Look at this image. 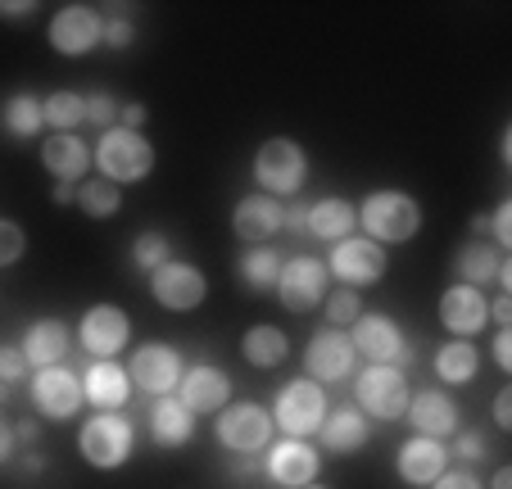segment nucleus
<instances>
[{
    "label": "nucleus",
    "instance_id": "obj_1",
    "mask_svg": "<svg viewBox=\"0 0 512 489\" xmlns=\"http://www.w3.org/2000/svg\"><path fill=\"white\" fill-rule=\"evenodd\" d=\"M91 163L100 168V177L114 186H136L155 173V145L145 132H127V127H109L100 132Z\"/></svg>",
    "mask_w": 512,
    "mask_h": 489
},
{
    "label": "nucleus",
    "instance_id": "obj_2",
    "mask_svg": "<svg viewBox=\"0 0 512 489\" xmlns=\"http://www.w3.org/2000/svg\"><path fill=\"white\" fill-rule=\"evenodd\" d=\"M358 227L363 236L377 245H408L422 231V204L408 191H372L368 200L358 204Z\"/></svg>",
    "mask_w": 512,
    "mask_h": 489
},
{
    "label": "nucleus",
    "instance_id": "obj_3",
    "mask_svg": "<svg viewBox=\"0 0 512 489\" xmlns=\"http://www.w3.org/2000/svg\"><path fill=\"white\" fill-rule=\"evenodd\" d=\"M272 426H277L286 440H313V435L322 431V422H327V390H322L318 381H309V376H300V381H286L277 390V399H272Z\"/></svg>",
    "mask_w": 512,
    "mask_h": 489
},
{
    "label": "nucleus",
    "instance_id": "obj_4",
    "mask_svg": "<svg viewBox=\"0 0 512 489\" xmlns=\"http://www.w3.org/2000/svg\"><path fill=\"white\" fill-rule=\"evenodd\" d=\"M254 182H259V191L272 195V200L300 195L304 182H309V154H304V145L290 141V136L263 141L259 154H254Z\"/></svg>",
    "mask_w": 512,
    "mask_h": 489
},
{
    "label": "nucleus",
    "instance_id": "obj_5",
    "mask_svg": "<svg viewBox=\"0 0 512 489\" xmlns=\"http://www.w3.org/2000/svg\"><path fill=\"white\" fill-rule=\"evenodd\" d=\"M78 453L87 467L96 471H118L132 462L136 453V426L123 413H96L78 426Z\"/></svg>",
    "mask_w": 512,
    "mask_h": 489
},
{
    "label": "nucleus",
    "instance_id": "obj_6",
    "mask_svg": "<svg viewBox=\"0 0 512 489\" xmlns=\"http://www.w3.org/2000/svg\"><path fill=\"white\" fill-rule=\"evenodd\" d=\"M413 399V385H408L404 367H386V363H368L363 372H354V408L363 417H377V422H399Z\"/></svg>",
    "mask_w": 512,
    "mask_h": 489
},
{
    "label": "nucleus",
    "instance_id": "obj_7",
    "mask_svg": "<svg viewBox=\"0 0 512 489\" xmlns=\"http://www.w3.org/2000/svg\"><path fill=\"white\" fill-rule=\"evenodd\" d=\"M213 431H218V444H223L227 453H236V458H259V453L272 444L277 426H272V413L263 403L236 399L218 413V426H213Z\"/></svg>",
    "mask_w": 512,
    "mask_h": 489
},
{
    "label": "nucleus",
    "instance_id": "obj_8",
    "mask_svg": "<svg viewBox=\"0 0 512 489\" xmlns=\"http://www.w3.org/2000/svg\"><path fill=\"white\" fill-rule=\"evenodd\" d=\"M322 263H327V272L340 281V286L368 290L386 277L390 254H386V245H377V240H368V236H345L331 245V254Z\"/></svg>",
    "mask_w": 512,
    "mask_h": 489
},
{
    "label": "nucleus",
    "instance_id": "obj_9",
    "mask_svg": "<svg viewBox=\"0 0 512 489\" xmlns=\"http://www.w3.org/2000/svg\"><path fill=\"white\" fill-rule=\"evenodd\" d=\"M349 345L368 363H386V367L413 363V345L404 340V326L390 313H358V322L349 326Z\"/></svg>",
    "mask_w": 512,
    "mask_h": 489
},
{
    "label": "nucleus",
    "instance_id": "obj_10",
    "mask_svg": "<svg viewBox=\"0 0 512 489\" xmlns=\"http://www.w3.org/2000/svg\"><path fill=\"white\" fill-rule=\"evenodd\" d=\"M304 372H309V381H318L322 390H327V385L354 381L358 354H354V345H349V331L318 326L309 336V345H304Z\"/></svg>",
    "mask_w": 512,
    "mask_h": 489
},
{
    "label": "nucleus",
    "instance_id": "obj_11",
    "mask_svg": "<svg viewBox=\"0 0 512 489\" xmlns=\"http://www.w3.org/2000/svg\"><path fill=\"white\" fill-rule=\"evenodd\" d=\"M46 41H50V50L64 59L91 55L96 46H105V14H100L96 5H59L46 28Z\"/></svg>",
    "mask_w": 512,
    "mask_h": 489
},
{
    "label": "nucleus",
    "instance_id": "obj_12",
    "mask_svg": "<svg viewBox=\"0 0 512 489\" xmlns=\"http://www.w3.org/2000/svg\"><path fill=\"white\" fill-rule=\"evenodd\" d=\"M272 290H277L286 313H313V308H322V299L331 290V272L313 254H295V259L281 263V277Z\"/></svg>",
    "mask_w": 512,
    "mask_h": 489
},
{
    "label": "nucleus",
    "instance_id": "obj_13",
    "mask_svg": "<svg viewBox=\"0 0 512 489\" xmlns=\"http://www.w3.org/2000/svg\"><path fill=\"white\" fill-rule=\"evenodd\" d=\"M28 399H32V408H37L46 422H73V417H78V408L87 403V399H82V376L73 372V367H64V363L32 372Z\"/></svg>",
    "mask_w": 512,
    "mask_h": 489
},
{
    "label": "nucleus",
    "instance_id": "obj_14",
    "mask_svg": "<svg viewBox=\"0 0 512 489\" xmlns=\"http://www.w3.org/2000/svg\"><path fill=\"white\" fill-rule=\"evenodd\" d=\"M186 372V358L177 354L164 340H150L141 345L132 358H127V376H132V390H145L150 399H164V394H177V381Z\"/></svg>",
    "mask_w": 512,
    "mask_h": 489
},
{
    "label": "nucleus",
    "instance_id": "obj_15",
    "mask_svg": "<svg viewBox=\"0 0 512 489\" xmlns=\"http://www.w3.org/2000/svg\"><path fill=\"white\" fill-rule=\"evenodd\" d=\"M150 295L168 313H195L209 299V277L186 259H168L164 268L150 272Z\"/></svg>",
    "mask_w": 512,
    "mask_h": 489
},
{
    "label": "nucleus",
    "instance_id": "obj_16",
    "mask_svg": "<svg viewBox=\"0 0 512 489\" xmlns=\"http://www.w3.org/2000/svg\"><path fill=\"white\" fill-rule=\"evenodd\" d=\"M132 340V317L118 304H91L78 322V345L91 358H118Z\"/></svg>",
    "mask_w": 512,
    "mask_h": 489
},
{
    "label": "nucleus",
    "instance_id": "obj_17",
    "mask_svg": "<svg viewBox=\"0 0 512 489\" xmlns=\"http://www.w3.org/2000/svg\"><path fill=\"white\" fill-rule=\"evenodd\" d=\"M263 471H268V480L281 485V489H304V485L318 480L322 453L313 449V440H286V435H281L277 444H268Z\"/></svg>",
    "mask_w": 512,
    "mask_h": 489
},
{
    "label": "nucleus",
    "instance_id": "obj_18",
    "mask_svg": "<svg viewBox=\"0 0 512 489\" xmlns=\"http://www.w3.org/2000/svg\"><path fill=\"white\" fill-rule=\"evenodd\" d=\"M177 399L191 417H204V413H223L227 403H232V376L223 367L213 363H191L177 381Z\"/></svg>",
    "mask_w": 512,
    "mask_h": 489
},
{
    "label": "nucleus",
    "instance_id": "obj_19",
    "mask_svg": "<svg viewBox=\"0 0 512 489\" xmlns=\"http://www.w3.org/2000/svg\"><path fill=\"white\" fill-rule=\"evenodd\" d=\"M440 326H445L454 340L481 336L485 326H490V299H485V290L454 281V286L440 295Z\"/></svg>",
    "mask_w": 512,
    "mask_h": 489
},
{
    "label": "nucleus",
    "instance_id": "obj_20",
    "mask_svg": "<svg viewBox=\"0 0 512 489\" xmlns=\"http://www.w3.org/2000/svg\"><path fill=\"white\" fill-rule=\"evenodd\" d=\"M404 417L413 422L417 435H426V440H454V435L463 431L454 394H445L440 385H431V390H417L413 399H408Z\"/></svg>",
    "mask_w": 512,
    "mask_h": 489
},
{
    "label": "nucleus",
    "instance_id": "obj_21",
    "mask_svg": "<svg viewBox=\"0 0 512 489\" xmlns=\"http://www.w3.org/2000/svg\"><path fill=\"white\" fill-rule=\"evenodd\" d=\"M82 399L96 413H123V403L132 399V376L118 358H91L82 372Z\"/></svg>",
    "mask_w": 512,
    "mask_h": 489
},
{
    "label": "nucleus",
    "instance_id": "obj_22",
    "mask_svg": "<svg viewBox=\"0 0 512 489\" xmlns=\"http://www.w3.org/2000/svg\"><path fill=\"white\" fill-rule=\"evenodd\" d=\"M449 444L445 440H426V435H413L408 444H399V458H395V471L404 485L413 489H426L449 471Z\"/></svg>",
    "mask_w": 512,
    "mask_h": 489
},
{
    "label": "nucleus",
    "instance_id": "obj_23",
    "mask_svg": "<svg viewBox=\"0 0 512 489\" xmlns=\"http://www.w3.org/2000/svg\"><path fill=\"white\" fill-rule=\"evenodd\" d=\"M19 349H23V358H28L32 372L55 367V363H64L68 349H73V326H68L64 317H37V322L23 331Z\"/></svg>",
    "mask_w": 512,
    "mask_h": 489
},
{
    "label": "nucleus",
    "instance_id": "obj_24",
    "mask_svg": "<svg viewBox=\"0 0 512 489\" xmlns=\"http://www.w3.org/2000/svg\"><path fill=\"white\" fill-rule=\"evenodd\" d=\"M281 227H286V204L272 200V195H263V191L245 195L232 213V231L245 240V245H268Z\"/></svg>",
    "mask_w": 512,
    "mask_h": 489
},
{
    "label": "nucleus",
    "instance_id": "obj_25",
    "mask_svg": "<svg viewBox=\"0 0 512 489\" xmlns=\"http://www.w3.org/2000/svg\"><path fill=\"white\" fill-rule=\"evenodd\" d=\"M41 168H46L55 182L82 186L87 182V168H91V145L82 141L78 132H50L46 141H41Z\"/></svg>",
    "mask_w": 512,
    "mask_h": 489
},
{
    "label": "nucleus",
    "instance_id": "obj_26",
    "mask_svg": "<svg viewBox=\"0 0 512 489\" xmlns=\"http://www.w3.org/2000/svg\"><path fill=\"white\" fill-rule=\"evenodd\" d=\"M354 227H358V209L349 200H340V195H322V200H313L304 209V231L313 240H322V245H336V240L354 236Z\"/></svg>",
    "mask_w": 512,
    "mask_h": 489
},
{
    "label": "nucleus",
    "instance_id": "obj_27",
    "mask_svg": "<svg viewBox=\"0 0 512 489\" xmlns=\"http://www.w3.org/2000/svg\"><path fill=\"white\" fill-rule=\"evenodd\" d=\"M368 435H372L368 417L358 413L354 403H345V408L327 413V422H322L318 440H322V449H327L331 458H349V453H358L363 444H368Z\"/></svg>",
    "mask_w": 512,
    "mask_h": 489
},
{
    "label": "nucleus",
    "instance_id": "obj_28",
    "mask_svg": "<svg viewBox=\"0 0 512 489\" xmlns=\"http://www.w3.org/2000/svg\"><path fill=\"white\" fill-rule=\"evenodd\" d=\"M191 435H195V417L182 408L177 394H164V399L150 403V440L159 449H182V444H191Z\"/></svg>",
    "mask_w": 512,
    "mask_h": 489
},
{
    "label": "nucleus",
    "instance_id": "obj_29",
    "mask_svg": "<svg viewBox=\"0 0 512 489\" xmlns=\"http://www.w3.org/2000/svg\"><path fill=\"white\" fill-rule=\"evenodd\" d=\"M241 358L250 367H259V372H272V367H281L290 358V336L272 322L250 326V331L241 336Z\"/></svg>",
    "mask_w": 512,
    "mask_h": 489
},
{
    "label": "nucleus",
    "instance_id": "obj_30",
    "mask_svg": "<svg viewBox=\"0 0 512 489\" xmlns=\"http://www.w3.org/2000/svg\"><path fill=\"white\" fill-rule=\"evenodd\" d=\"M503 259H508V254H499L490 240H467V245H458V254H454V277L463 281V286L481 290L499 277Z\"/></svg>",
    "mask_w": 512,
    "mask_h": 489
},
{
    "label": "nucleus",
    "instance_id": "obj_31",
    "mask_svg": "<svg viewBox=\"0 0 512 489\" xmlns=\"http://www.w3.org/2000/svg\"><path fill=\"white\" fill-rule=\"evenodd\" d=\"M41 127H46V114H41V96H32V91H14L0 105V132L10 141H32V136H41Z\"/></svg>",
    "mask_w": 512,
    "mask_h": 489
},
{
    "label": "nucleus",
    "instance_id": "obj_32",
    "mask_svg": "<svg viewBox=\"0 0 512 489\" xmlns=\"http://www.w3.org/2000/svg\"><path fill=\"white\" fill-rule=\"evenodd\" d=\"M481 372V349L472 340H445L435 349V381L445 385H472Z\"/></svg>",
    "mask_w": 512,
    "mask_h": 489
},
{
    "label": "nucleus",
    "instance_id": "obj_33",
    "mask_svg": "<svg viewBox=\"0 0 512 489\" xmlns=\"http://www.w3.org/2000/svg\"><path fill=\"white\" fill-rule=\"evenodd\" d=\"M281 263H286V254H281V250H272V245H250V250L241 254V263H236V268H241V281H245V286L263 295V290L277 286Z\"/></svg>",
    "mask_w": 512,
    "mask_h": 489
},
{
    "label": "nucleus",
    "instance_id": "obj_34",
    "mask_svg": "<svg viewBox=\"0 0 512 489\" xmlns=\"http://www.w3.org/2000/svg\"><path fill=\"white\" fill-rule=\"evenodd\" d=\"M41 114H46L50 132H78V127H87V96L82 91H50L41 100Z\"/></svg>",
    "mask_w": 512,
    "mask_h": 489
},
{
    "label": "nucleus",
    "instance_id": "obj_35",
    "mask_svg": "<svg viewBox=\"0 0 512 489\" xmlns=\"http://www.w3.org/2000/svg\"><path fill=\"white\" fill-rule=\"evenodd\" d=\"M78 209L87 213V218H96V222L114 218V213L123 209V186L105 182V177H87V182L78 186Z\"/></svg>",
    "mask_w": 512,
    "mask_h": 489
},
{
    "label": "nucleus",
    "instance_id": "obj_36",
    "mask_svg": "<svg viewBox=\"0 0 512 489\" xmlns=\"http://www.w3.org/2000/svg\"><path fill=\"white\" fill-rule=\"evenodd\" d=\"M173 259V240L164 236V231H141V236L132 240V263H136V272H150L155 268H164V263Z\"/></svg>",
    "mask_w": 512,
    "mask_h": 489
},
{
    "label": "nucleus",
    "instance_id": "obj_37",
    "mask_svg": "<svg viewBox=\"0 0 512 489\" xmlns=\"http://www.w3.org/2000/svg\"><path fill=\"white\" fill-rule=\"evenodd\" d=\"M322 313H327V326H336V331H349V326L358 322V313H363V299H358V290H349V286L327 290V299H322Z\"/></svg>",
    "mask_w": 512,
    "mask_h": 489
},
{
    "label": "nucleus",
    "instance_id": "obj_38",
    "mask_svg": "<svg viewBox=\"0 0 512 489\" xmlns=\"http://www.w3.org/2000/svg\"><path fill=\"white\" fill-rule=\"evenodd\" d=\"M118 100L114 91H87V127H100V132H109V127H118Z\"/></svg>",
    "mask_w": 512,
    "mask_h": 489
},
{
    "label": "nucleus",
    "instance_id": "obj_39",
    "mask_svg": "<svg viewBox=\"0 0 512 489\" xmlns=\"http://www.w3.org/2000/svg\"><path fill=\"white\" fill-rule=\"evenodd\" d=\"M28 254V236H23L19 222L0 218V268H14V263Z\"/></svg>",
    "mask_w": 512,
    "mask_h": 489
},
{
    "label": "nucleus",
    "instance_id": "obj_40",
    "mask_svg": "<svg viewBox=\"0 0 512 489\" xmlns=\"http://www.w3.org/2000/svg\"><path fill=\"white\" fill-rule=\"evenodd\" d=\"M485 227H490V245L499 254L512 250V200H499V209L485 218Z\"/></svg>",
    "mask_w": 512,
    "mask_h": 489
},
{
    "label": "nucleus",
    "instance_id": "obj_41",
    "mask_svg": "<svg viewBox=\"0 0 512 489\" xmlns=\"http://www.w3.org/2000/svg\"><path fill=\"white\" fill-rule=\"evenodd\" d=\"M14 381H32V367L19 345H0V385H14Z\"/></svg>",
    "mask_w": 512,
    "mask_h": 489
},
{
    "label": "nucleus",
    "instance_id": "obj_42",
    "mask_svg": "<svg viewBox=\"0 0 512 489\" xmlns=\"http://www.w3.org/2000/svg\"><path fill=\"white\" fill-rule=\"evenodd\" d=\"M485 435L481 431H458L454 435V444H449V458H458V462H481L485 458Z\"/></svg>",
    "mask_w": 512,
    "mask_h": 489
},
{
    "label": "nucleus",
    "instance_id": "obj_43",
    "mask_svg": "<svg viewBox=\"0 0 512 489\" xmlns=\"http://www.w3.org/2000/svg\"><path fill=\"white\" fill-rule=\"evenodd\" d=\"M136 41V23L123 19V14H114V19H105V46L109 50H127Z\"/></svg>",
    "mask_w": 512,
    "mask_h": 489
},
{
    "label": "nucleus",
    "instance_id": "obj_44",
    "mask_svg": "<svg viewBox=\"0 0 512 489\" xmlns=\"http://www.w3.org/2000/svg\"><path fill=\"white\" fill-rule=\"evenodd\" d=\"M426 489H485V485L476 480V471H467V467H449L445 476L435 480V485H426Z\"/></svg>",
    "mask_w": 512,
    "mask_h": 489
},
{
    "label": "nucleus",
    "instance_id": "obj_45",
    "mask_svg": "<svg viewBox=\"0 0 512 489\" xmlns=\"http://www.w3.org/2000/svg\"><path fill=\"white\" fill-rule=\"evenodd\" d=\"M494 426L512 431V385H503V390L494 394Z\"/></svg>",
    "mask_w": 512,
    "mask_h": 489
},
{
    "label": "nucleus",
    "instance_id": "obj_46",
    "mask_svg": "<svg viewBox=\"0 0 512 489\" xmlns=\"http://www.w3.org/2000/svg\"><path fill=\"white\" fill-rule=\"evenodd\" d=\"M494 363L499 372H512V326H499V336H494Z\"/></svg>",
    "mask_w": 512,
    "mask_h": 489
},
{
    "label": "nucleus",
    "instance_id": "obj_47",
    "mask_svg": "<svg viewBox=\"0 0 512 489\" xmlns=\"http://www.w3.org/2000/svg\"><path fill=\"white\" fill-rule=\"evenodd\" d=\"M145 118H150V109L145 105H123L118 109V127H127V132H141Z\"/></svg>",
    "mask_w": 512,
    "mask_h": 489
},
{
    "label": "nucleus",
    "instance_id": "obj_48",
    "mask_svg": "<svg viewBox=\"0 0 512 489\" xmlns=\"http://www.w3.org/2000/svg\"><path fill=\"white\" fill-rule=\"evenodd\" d=\"M14 453H19V440H14V426L0 417V467L5 462H14Z\"/></svg>",
    "mask_w": 512,
    "mask_h": 489
},
{
    "label": "nucleus",
    "instance_id": "obj_49",
    "mask_svg": "<svg viewBox=\"0 0 512 489\" xmlns=\"http://www.w3.org/2000/svg\"><path fill=\"white\" fill-rule=\"evenodd\" d=\"M32 10H37V5H32V0H0V19H10V23L28 19Z\"/></svg>",
    "mask_w": 512,
    "mask_h": 489
},
{
    "label": "nucleus",
    "instance_id": "obj_50",
    "mask_svg": "<svg viewBox=\"0 0 512 489\" xmlns=\"http://www.w3.org/2000/svg\"><path fill=\"white\" fill-rule=\"evenodd\" d=\"M490 322L494 326H512V295L490 299Z\"/></svg>",
    "mask_w": 512,
    "mask_h": 489
},
{
    "label": "nucleus",
    "instance_id": "obj_51",
    "mask_svg": "<svg viewBox=\"0 0 512 489\" xmlns=\"http://www.w3.org/2000/svg\"><path fill=\"white\" fill-rule=\"evenodd\" d=\"M50 200L64 209V204H78V186L73 182H55V191H50Z\"/></svg>",
    "mask_w": 512,
    "mask_h": 489
},
{
    "label": "nucleus",
    "instance_id": "obj_52",
    "mask_svg": "<svg viewBox=\"0 0 512 489\" xmlns=\"http://www.w3.org/2000/svg\"><path fill=\"white\" fill-rule=\"evenodd\" d=\"M485 489H512V467H499V471H494V480H490Z\"/></svg>",
    "mask_w": 512,
    "mask_h": 489
},
{
    "label": "nucleus",
    "instance_id": "obj_53",
    "mask_svg": "<svg viewBox=\"0 0 512 489\" xmlns=\"http://www.w3.org/2000/svg\"><path fill=\"white\" fill-rule=\"evenodd\" d=\"M14 440H19V444H32V440H37V422H23V426H14Z\"/></svg>",
    "mask_w": 512,
    "mask_h": 489
},
{
    "label": "nucleus",
    "instance_id": "obj_54",
    "mask_svg": "<svg viewBox=\"0 0 512 489\" xmlns=\"http://www.w3.org/2000/svg\"><path fill=\"white\" fill-rule=\"evenodd\" d=\"M304 489H327V485H318V480H313V485H304Z\"/></svg>",
    "mask_w": 512,
    "mask_h": 489
},
{
    "label": "nucleus",
    "instance_id": "obj_55",
    "mask_svg": "<svg viewBox=\"0 0 512 489\" xmlns=\"http://www.w3.org/2000/svg\"><path fill=\"white\" fill-rule=\"evenodd\" d=\"M5 390H10V385H0V399H5Z\"/></svg>",
    "mask_w": 512,
    "mask_h": 489
}]
</instances>
